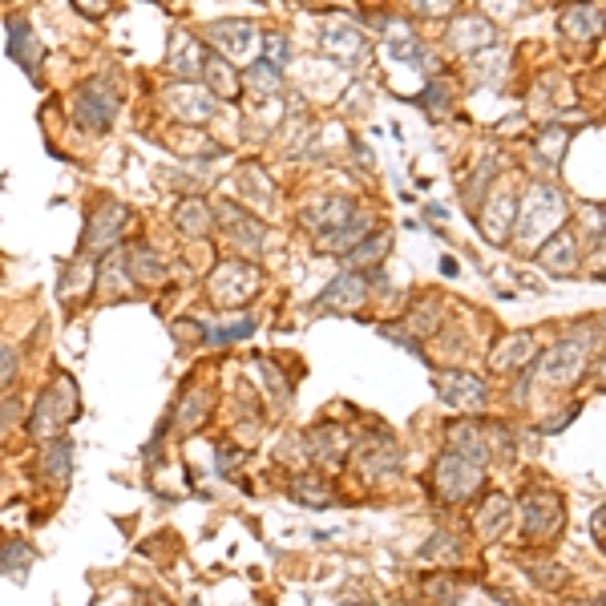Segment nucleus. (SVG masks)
I'll return each instance as SVG.
<instances>
[{
	"mask_svg": "<svg viewBox=\"0 0 606 606\" xmlns=\"http://www.w3.org/2000/svg\"><path fill=\"white\" fill-rule=\"evenodd\" d=\"M566 215H570V207H566V194L558 190V186H550V182H534L530 190H526V198H522V207L514 211V239H518V247L522 251H534V247H542L562 223H566Z\"/></svg>",
	"mask_w": 606,
	"mask_h": 606,
	"instance_id": "nucleus-1",
	"label": "nucleus"
},
{
	"mask_svg": "<svg viewBox=\"0 0 606 606\" xmlns=\"http://www.w3.org/2000/svg\"><path fill=\"white\" fill-rule=\"evenodd\" d=\"M73 417H77V384H73V376L57 372L53 384H49V388L41 392V400H37L33 421H29V433H33L37 441H57Z\"/></svg>",
	"mask_w": 606,
	"mask_h": 606,
	"instance_id": "nucleus-2",
	"label": "nucleus"
},
{
	"mask_svg": "<svg viewBox=\"0 0 606 606\" xmlns=\"http://www.w3.org/2000/svg\"><path fill=\"white\" fill-rule=\"evenodd\" d=\"M485 485V465L465 457V453H441V461L433 465V493L441 501H469L477 489Z\"/></svg>",
	"mask_w": 606,
	"mask_h": 606,
	"instance_id": "nucleus-3",
	"label": "nucleus"
},
{
	"mask_svg": "<svg viewBox=\"0 0 606 606\" xmlns=\"http://www.w3.org/2000/svg\"><path fill=\"white\" fill-rule=\"evenodd\" d=\"M562 522H566V510H562L558 493H530L522 501V534H526V542H534V546L554 542L562 534Z\"/></svg>",
	"mask_w": 606,
	"mask_h": 606,
	"instance_id": "nucleus-4",
	"label": "nucleus"
},
{
	"mask_svg": "<svg viewBox=\"0 0 606 606\" xmlns=\"http://www.w3.org/2000/svg\"><path fill=\"white\" fill-rule=\"evenodd\" d=\"M73 118H77L85 130H93V134H106V130L114 126V118H118V97H114V89H110L106 81H85V85H77V93H73Z\"/></svg>",
	"mask_w": 606,
	"mask_h": 606,
	"instance_id": "nucleus-5",
	"label": "nucleus"
},
{
	"mask_svg": "<svg viewBox=\"0 0 606 606\" xmlns=\"http://www.w3.org/2000/svg\"><path fill=\"white\" fill-rule=\"evenodd\" d=\"M259 283H263V275H259L255 263H239V259L219 263L215 275H211V299H215V308H235V303L251 299V295L259 291Z\"/></svg>",
	"mask_w": 606,
	"mask_h": 606,
	"instance_id": "nucleus-6",
	"label": "nucleus"
},
{
	"mask_svg": "<svg viewBox=\"0 0 606 606\" xmlns=\"http://www.w3.org/2000/svg\"><path fill=\"white\" fill-rule=\"evenodd\" d=\"M433 384H437V396L453 409H465V413H481L489 404V384L473 372H461V368H441L433 372Z\"/></svg>",
	"mask_w": 606,
	"mask_h": 606,
	"instance_id": "nucleus-7",
	"label": "nucleus"
},
{
	"mask_svg": "<svg viewBox=\"0 0 606 606\" xmlns=\"http://www.w3.org/2000/svg\"><path fill=\"white\" fill-rule=\"evenodd\" d=\"M586 356H590V344H586V340H578V336H570V340H562V344L542 360L538 376H542L550 388H570V384H578V380H582V372H586Z\"/></svg>",
	"mask_w": 606,
	"mask_h": 606,
	"instance_id": "nucleus-8",
	"label": "nucleus"
},
{
	"mask_svg": "<svg viewBox=\"0 0 606 606\" xmlns=\"http://www.w3.org/2000/svg\"><path fill=\"white\" fill-rule=\"evenodd\" d=\"M356 469L360 477L368 481H388L400 473V445L384 433H368L360 445H356Z\"/></svg>",
	"mask_w": 606,
	"mask_h": 606,
	"instance_id": "nucleus-9",
	"label": "nucleus"
},
{
	"mask_svg": "<svg viewBox=\"0 0 606 606\" xmlns=\"http://www.w3.org/2000/svg\"><path fill=\"white\" fill-rule=\"evenodd\" d=\"M126 223H130V211L122 207V202H101V207L89 215V223H85V243H81L85 255L110 251V247L122 239Z\"/></svg>",
	"mask_w": 606,
	"mask_h": 606,
	"instance_id": "nucleus-10",
	"label": "nucleus"
},
{
	"mask_svg": "<svg viewBox=\"0 0 606 606\" xmlns=\"http://www.w3.org/2000/svg\"><path fill=\"white\" fill-rule=\"evenodd\" d=\"M501 445H510V433H505L501 425L497 429L493 425H449V449L465 453V457H473L481 465L489 457H497Z\"/></svg>",
	"mask_w": 606,
	"mask_h": 606,
	"instance_id": "nucleus-11",
	"label": "nucleus"
},
{
	"mask_svg": "<svg viewBox=\"0 0 606 606\" xmlns=\"http://www.w3.org/2000/svg\"><path fill=\"white\" fill-rule=\"evenodd\" d=\"M166 110H170L178 122L198 126V122H211V118H215V97L202 89L198 81H178V85L166 89Z\"/></svg>",
	"mask_w": 606,
	"mask_h": 606,
	"instance_id": "nucleus-12",
	"label": "nucleus"
},
{
	"mask_svg": "<svg viewBox=\"0 0 606 606\" xmlns=\"http://www.w3.org/2000/svg\"><path fill=\"white\" fill-rule=\"evenodd\" d=\"M364 299H368V275L344 271V275L332 279V287L320 295V312H356Z\"/></svg>",
	"mask_w": 606,
	"mask_h": 606,
	"instance_id": "nucleus-13",
	"label": "nucleus"
},
{
	"mask_svg": "<svg viewBox=\"0 0 606 606\" xmlns=\"http://www.w3.org/2000/svg\"><path fill=\"white\" fill-rule=\"evenodd\" d=\"M202 61H207V45H202L198 37H190V33H174V37H170L166 65H170V73H174V77L194 81V77L202 73Z\"/></svg>",
	"mask_w": 606,
	"mask_h": 606,
	"instance_id": "nucleus-14",
	"label": "nucleus"
},
{
	"mask_svg": "<svg viewBox=\"0 0 606 606\" xmlns=\"http://www.w3.org/2000/svg\"><path fill=\"white\" fill-rule=\"evenodd\" d=\"M493 41H497V29H493V17H485V13L461 17V21L453 25V33H449V45H453L457 53H481V49H489Z\"/></svg>",
	"mask_w": 606,
	"mask_h": 606,
	"instance_id": "nucleus-15",
	"label": "nucleus"
},
{
	"mask_svg": "<svg viewBox=\"0 0 606 606\" xmlns=\"http://www.w3.org/2000/svg\"><path fill=\"white\" fill-rule=\"evenodd\" d=\"M368 231H372V215L356 207L348 223H340V227H332V231H320V243H316V247H320V251L348 255V251H352V247H356V243H360Z\"/></svg>",
	"mask_w": 606,
	"mask_h": 606,
	"instance_id": "nucleus-16",
	"label": "nucleus"
},
{
	"mask_svg": "<svg viewBox=\"0 0 606 606\" xmlns=\"http://www.w3.org/2000/svg\"><path fill=\"white\" fill-rule=\"evenodd\" d=\"M202 37H207L211 45H219L227 57H239V53H247L255 45L251 21H215V25L202 29Z\"/></svg>",
	"mask_w": 606,
	"mask_h": 606,
	"instance_id": "nucleus-17",
	"label": "nucleus"
},
{
	"mask_svg": "<svg viewBox=\"0 0 606 606\" xmlns=\"http://www.w3.org/2000/svg\"><path fill=\"white\" fill-rule=\"evenodd\" d=\"M534 356H538L534 336H530V332H518V336H505V340L493 348L489 364H493L497 372H518V368H526Z\"/></svg>",
	"mask_w": 606,
	"mask_h": 606,
	"instance_id": "nucleus-18",
	"label": "nucleus"
},
{
	"mask_svg": "<svg viewBox=\"0 0 606 606\" xmlns=\"http://www.w3.org/2000/svg\"><path fill=\"white\" fill-rule=\"evenodd\" d=\"M198 77H207V89L211 97H219V101H235L239 97V89H243V81L235 77V69H231V61L227 57H219V53H207V61H202V73Z\"/></svg>",
	"mask_w": 606,
	"mask_h": 606,
	"instance_id": "nucleus-19",
	"label": "nucleus"
},
{
	"mask_svg": "<svg viewBox=\"0 0 606 606\" xmlns=\"http://www.w3.org/2000/svg\"><path fill=\"white\" fill-rule=\"evenodd\" d=\"M538 259H542L546 271H554V275H574V271H578V247H574V239H570L566 231H554V235L546 239V247H538Z\"/></svg>",
	"mask_w": 606,
	"mask_h": 606,
	"instance_id": "nucleus-20",
	"label": "nucleus"
},
{
	"mask_svg": "<svg viewBox=\"0 0 606 606\" xmlns=\"http://www.w3.org/2000/svg\"><path fill=\"white\" fill-rule=\"evenodd\" d=\"M308 449H312V457L320 461V465H340L344 461V453L352 449V441H348V433L340 429V425H324V429H312L308 433Z\"/></svg>",
	"mask_w": 606,
	"mask_h": 606,
	"instance_id": "nucleus-21",
	"label": "nucleus"
},
{
	"mask_svg": "<svg viewBox=\"0 0 606 606\" xmlns=\"http://www.w3.org/2000/svg\"><path fill=\"white\" fill-rule=\"evenodd\" d=\"M9 57L17 61V65H25L29 73H37V61H41V45H37V37H33V25L29 21H9Z\"/></svg>",
	"mask_w": 606,
	"mask_h": 606,
	"instance_id": "nucleus-22",
	"label": "nucleus"
},
{
	"mask_svg": "<svg viewBox=\"0 0 606 606\" xmlns=\"http://www.w3.org/2000/svg\"><path fill=\"white\" fill-rule=\"evenodd\" d=\"M223 227L247 247V251H259V243H263V223L259 219H251L243 207H235V202H223Z\"/></svg>",
	"mask_w": 606,
	"mask_h": 606,
	"instance_id": "nucleus-23",
	"label": "nucleus"
},
{
	"mask_svg": "<svg viewBox=\"0 0 606 606\" xmlns=\"http://www.w3.org/2000/svg\"><path fill=\"white\" fill-rule=\"evenodd\" d=\"M510 518H514V505H510V497L493 493V497H485V505L477 510V530H481L485 538H501L505 530H510Z\"/></svg>",
	"mask_w": 606,
	"mask_h": 606,
	"instance_id": "nucleus-24",
	"label": "nucleus"
},
{
	"mask_svg": "<svg viewBox=\"0 0 606 606\" xmlns=\"http://www.w3.org/2000/svg\"><path fill=\"white\" fill-rule=\"evenodd\" d=\"M126 267H130V279L142 283V287H154V283L166 279V259L154 255L150 247H134V251L126 255Z\"/></svg>",
	"mask_w": 606,
	"mask_h": 606,
	"instance_id": "nucleus-25",
	"label": "nucleus"
},
{
	"mask_svg": "<svg viewBox=\"0 0 606 606\" xmlns=\"http://www.w3.org/2000/svg\"><path fill=\"white\" fill-rule=\"evenodd\" d=\"M69 473H73V445H69L65 437H57V441H49V449L41 453V477L53 481V485H65Z\"/></svg>",
	"mask_w": 606,
	"mask_h": 606,
	"instance_id": "nucleus-26",
	"label": "nucleus"
},
{
	"mask_svg": "<svg viewBox=\"0 0 606 606\" xmlns=\"http://www.w3.org/2000/svg\"><path fill=\"white\" fill-rule=\"evenodd\" d=\"M352 202L348 198H324L320 202V207H312V211H303V223H308V227H316V231H332V227H340V223H348L352 219Z\"/></svg>",
	"mask_w": 606,
	"mask_h": 606,
	"instance_id": "nucleus-27",
	"label": "nucleus"
},
{
	"mask_svg": "<svg viewBox=\"0 0 606 606\" xmlns=\"http://www.w3.org/2000/svg\"><path fill=\"white\" fill-rule=\"evenodd\" d=\"M255 332V316H243L235 324H198V336L202 344H211V348H227V344H239Z\"/></svg>",
	"mask_w": 606,
	"mask_h": 606,
	"instance_id": "nucleus-28",
	"label": "nucleus"
},
{
	"mask_svg": "<svg viewBox=\"0 0 606 606\" xmlns=\"http://www.w3.org/2000/svg\"><path fill=\"white\" fill-rule=\"evenodd\" d=\"M598 29H602L598 5H578V9L562 13V33L574 37V41H590V37H598Z\"/></svg>",
	"mask_w": 606,
	"mask_h": 606,
	"instance_id": "nucleus-29",
	"label": "nucleus"
},
{
	"mask_svg": "<svg viewBox=\"0 0 606 606\" xmlns=\"http://www.w3.org/2000/svg\"><path fill=\"white\" fill-rule=\"evenodd\" d=\"M174 227L182 231V235H190V239H202L211 231V207L202 198H190V202H182V207L174 211Z\"/></svg>",
	"mask_w": 606,
	"mask_h": 606,
	"instance_id": "nucleus-30",
	"label": "nucleus"
},
{
	"mask_svg": "<svg viewBox=\"0 0 606 606\" xmlns=\"http://www.w3.org/2000/svg\"><path fill=\"white\" fill-rule=\"evenodd\" d=\"M324 45H328V53L336 49L340 57H360L364 53V37H360V29L356 25H332L328 33H324Z\"/></svg>",
	"mask_w": 606,
	"mask_h": 606,
	"instance_id": "nucleus-31",
	"label": "nucleus"
},
{
	"mask_svg": "<svg viewBox=\"0 0 606 606\" xmlns=\"http://www.w3.org/2000/svg\"><path fill=\"white\" fill-rule=\"evenodd\" d=\"M207 392H198V388H190L186 396H182V409L174 413V425L182 429V433H190V429H198L202 425V417H207Z\"/></svg>",
	"mask_w": 606,
	"mask_h": 606,
	"instance_id": "nucleus-32",
	"label": "nucleus"
},
{
	"mask_svg": "<svg viewBox=\"0 0 606 606\" xmlns=\"http://www.w3.org/2000/svg\"><path fill=\"white\" fill-rule=\"evenodd\" d=\"M388 243H392L388 235H372V239L356 243V247H352V251H348L344 259H348L352 267H376V263H380V259L388 255Z\"/></svg>",
	"mask_w": 606,
	"mask_h": 606,
	"instance_id": "nucleus-33",
	"label": "nucleus"
},
{
	"mask_svg": "<svg viewBox=\"0 0 606 606\" xmlns=\"http://www.w3.org/2000/svg\"><path fill=\"white\" fill-rule=\"evenodd\" d=\"M295 501H299V505H312V510H324V505L336 501V493H332L324 481H316V477H299V481H295Z\"/></svg>",
	"mask_w": 606,
	"mask_h": 606,
	"instance_id": "nucleus-34",
	"label": "nucleus"
},
{
	"mask_svg": "<svg viewBox=\"0 0 606 606\" xmlns=\"http://www.w3.org/2000/svg\"><path fill=\"white\" fill-rule=\"evenodd\" d=\"M425 558H429V562H441V566H453V562L461 558V538L449 534V530H441V534L425 546Z\"/></svg>",
	"mask_w": 606,
	"mask_h": 606,
	"instance_id": "nucleus-35",
	"label": "nucleus"
},
{
	"mask_svg": "<svg viewBox=\"0 0 606 606\" xmlns=\"http://www.w3.org/2000/svg\"><path fill=\"white\" fill-rule=\"evenodd\" d=\"M247 85H251V89H259V93H279V85H283L279 65H271L267 57H263V61H255V65L247 69Z\"/></svg>",
	"mask_w": 606,
	"mask_h": 606,
	"instance_id": "nucleus-36",
	"label": "nucleus"
},
{
	"mask_svg": "<svg viewBox=\"0 0 606 606\" xmlns=\"http://www.w3.org/2000/svg\"><path fill=\"white\" fill-rule=\"evenodd\" d=\"M429 308H417V320H413V328H417V336H433L437 328H441V312H445V299H425Z\"/></svg>",
	"mask_w": 606,
	"mask_h": 606,
	"instance_id": "nucleus-37",
	"label": "nucleus"
},
{
	"mask_svg": "<svg viewBox=\"0 0 606 606\" xmlns=\"http://www.w3.org/2000/svg\"><path fill=\"white\" fill-rule=\"evenodd\" d=\"M29 562H33V546H25V542H9L5 550H0V570H9V566H13V570L21 574Z\"/></svg>",
	"mask_w": 606,
	"mask_h": 606,
	"instance_id": "nucleus-38",
	"label": "nucleus"
},
{
	"mask_svg": "<svg viewBox=\"0 0 606 606\" xmlns=\"http://www.w3.org/2000/svg\"><path fill=\"white\" fill-rule=\"evenodd\" d=\"M17 372H21V356H17V348L0 344V392H5V388L17 380Z\"/></svg>",
	"mask_w": 606,
	"mask_h": 606,
	"instance_id": "nucleus-39",
	"label": "nucleus"
},
{
	"mask_svg": "<svg viewBox=\"0 0 606 606\" xmlns=\"http://www.w3.org/2000/svg\"><path fill=\"white\" fill-rule=\"evenodd\" d=\"M409 9L421 17H449L457 9V0H409Z\"/></svg>",
	"mask_w": 606,
	"mask_h": 606,
	"instance_id": "nucleus-40",
	"label": "nucleus"
},
{
	"mask_svg": "<svg viewBox=\"0 0 606 606\" xmlns=\"http://www.w3.org/2000/svg\"><path fill=\"white\" fill-rule=\"evenodd\" d=\"M380 336H384V340H392V344H400L404 352H413V356H425V348H421V344H417L409 332H404V328H388V324H380Z\"/></svg>",
	"mask_w": 606,
	"mask_h": 606,
	"instance_id": "nucleus-41",
	"label": "nucleus"
},
{
	"mask_svg": "<svg viewBox=\"0 0 606 606\" xmlns=\"http://www.w3.org/2000/svg\"><path fill=\"white\" fill-rule=\"evenodd\" d=\"M566 138H570L566 130H546V134H542V154H546V158H562V154H566Z\"/></svg>",
	"mask_w": 606,
	"mask_h": 606,
	"instance_id": "nucleus-42",
	"label": "nucleus"
},
{
	"mask_svg": "<svg viewBox=\"0 0 606 606\" xmlns=\"http://www.w3.org/2000/svg\"><path fill=\"white\" fill-rule=\"evenodd\" d=\"M530 574H534V582H542V586H558V582L566 578L558 562H550V566H538V562H534V566H530Z\"/></svg>",
	"mask_w": 606,
	"mask_h": 606,
	"instance_id": "nucleus-43",
	"label": "nucleus"
},
{
	"mask_svg": "<svg viewBox=\"0 0 606 606\" xmlns=\"http://www.w3.org/2000/svg\"><path fill=\"white\" fill-rule=\"evenodd\" d=\"M21 417H25L21 400H0V433H5V425H17Z\"/></svg>",
	"mask_w": 606,
	"mask_h": 606,
	"instance_id": "nucleus-44",
	"label": "nucleus"
},
{
	"mask_svg": "<svg viewBox=\"0 0 606 606\" xmlns=\"http://www.w3.org/2000/svg\"><path fill=\"white\" fill-rule=\"evenodd\" d=\"M421 106H437L433 114H445V110H449V93H445V85H441V81H433V89L421 97Z\"/></svg>",
	"mask_w": 606,
	"mask_h": 606,
	"instance_id": "nucleus-45",
	"label": "nucleus"
},
{
	"mask_svg": "<svg viewBox=\"0 0 606 606\" xmlns=\"http://www.w3.org/2000/svg\"><path fill=\"white\" fill-rule=\"evenodd\" d=\"M263 45H267V53H271V57H267L271 65H283V61L291 57V49H287V37H279V33H275V37H267Z\"/></svg>",
	"mask_w": 606,
	"mask_h": 606,
	"instance_id": "nucleus-46",
	"label": "nucleus"
},
{
	"mask_svg": "<svg viewBox=\"0 0 606 606\" xmlns=\"http://www.w3.org/2000/svg\"><path fill=\"white\" fill-rule=\"evenodd\" d=\"M485 9L497 13V17H514L522 9V0H485Z\"/></svg>",
	"mask_w": 606,
	"mask_h": 606,
	"instance_id": "nucleus-47",
	"label": "nucleus"
},
{
	"mask_svg": "<svg viewBox=\"0 0 606 606\" xmlns=\"http://www.w3.org/2000/svg\"><path fill=\"white\" fill-rule=\"evenodd\" d=\"M73 5L85 13V17H106V9H110V0H73Z\"/></svg>",
	"mask_w": 606,
	"mask_h": 606,
	"instance_id": "nucleus-48",
	"label": "nucleus"
},
{
	"mask_svg": "<svg viewBox=\"0 0 606 606\" xmlns=\"http://www.w3.org/2000/svg\"><path fill=\"white\" fill-rule=\"evenodd\" d=\"M231 469H239V453L231 457V449L223 445V449H219V473H227V477H231Z\"/></svg>",
	"mask_w": 606,
	"mask_h": 606,
	"instance_id": "nucleus-49",
	"label": "nucleus"
},
{
	"mask_svg": "<svg viewBox=\"0 0 606 606\" xmlns=\"http://www.w3.org/2000/svg\"><path fill=\"white\" fill-rule=\"evenodd\" d=\"M602 522H606V514L594 510V522H590V526H594V542H598V546H602Z\"/></svg>",
	"mask_w": 606,
	"mask_h": 606,
	"instance_id": "nucleus-50",
	"label": "nucleus"
},
{
	"mask_svg": "<svg viewBox=\"0 0 606 606\" xmlns=\"http://www.w3.org/2000/svg\"><path fill=\"white\" fill-rule=\"evenodd\" d=\"M441 271H445V275H457V259L445 255V259H441Z\"/></svg>",
	"mask_w": 606,
	"mask_h": 606,
	"instance_id": "nucleus-51",
	"label": "nucleus"
},
{
	"mask_svg": "<svg viewBox=\"0 0 606 606\" xmlns=\"http://www.w3.org/2000/svg\"><path fill=\"white\" fill-rule=\"evenodd\" d=\"M578 606H602V598H594V602H578Z\"/></svg>",
	"mask_w": 606,
	"mask_h": 606,
	"instance_id": "nucleus-52",
	"label": "nucleus"
}]
</instances>
